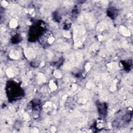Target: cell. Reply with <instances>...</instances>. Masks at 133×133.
<instances>
[{"label":"cell","instance_id":"1","mask_svg":"<svg viewBox=\"0 0 133 133\" xmlns=\"http://www.w3.org/2000/svg\"><path fill=\"white\" fill-rule=\"evenodd\" d=\"M6 94L10 101H14L24 96V91L19 84L14 81L8 82L6 87Z\"/></svg>","mask_w":133,"mask_h":133},{"label":"cell","instance_id":"2","mask_svg":"<svg viewBox=\"0 0 133 133\" xmlns=\"http://www.w3.org/2000/svg\"><path fill=\"white\" fill-rule=\"evenodd\" d=\"M45 32L42 24H35L33 25L30 31V41L31 42L38 40Z\"/></svg>","mask_w":133,"mask_h":133},{"label":"cell","instance_id":"3","mask_svg":"<svg viewBox=\"0 0 133 133\" xmlns=\"http://www.w3.org/2000/svg\"><path fill=\"white\" fill-rule=\"evenodd\" d=\"M98 112L99 113V114L102 116L104 117L107 114V104L105 103H99L98 105Z\"/></svg>","mask_w":133,"mask_h":133},{"label":"cell","instance_id":"4","mask_svg":"<svg viewBox=\"0 0 133 133\" xmlns=\"http://www.w3.org/2000/svg\"><path fill=\"white\" fill-rule=\"evenodd\" d=\"M107 14L111 19H114L118 15V10L114 7H109L107 10Z\"/></svg>","mask_w":133,"mask_h":133},{"label":"cell","instance_id":"5","mask_svg":"<svg viewBox=\"0 0 133 133\" xmlns=\"http://www.w3.org/2000/svg\"><path fill=\"white\" fill-rule=\"evenodd\" d=\"M124 62H122V63L123 65V66L124 68V69L126 70H130V69L131 68L132 66V64L131 62H130L129 61H128V62H126V61H124Z\"/></svg>","mask_w":133,"mask_h":133},{"label":"cell","instance_id":"6","mask_svg":"<svg viewBox=\"0 0 133 133\" xmlns=\"http://www.w3.org/2000/svg\"><path fill=\"white\" fill-rule=\"evenodd\" d=\"M131 114H126L123 117V119L126 122L129 121L131 119Z\"/></svg>","mask_w":133,"mask_h":133}]
</instances>
